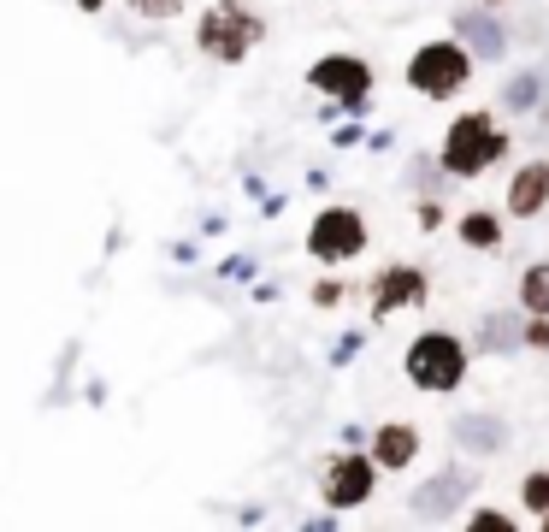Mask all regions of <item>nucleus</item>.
Here are the masks:
<instances>
[{"mask_svg": "<svg viewBox=\"0 0 549 532\" xmlns=\"http://www.w3.org/2000/svg\"><path fill=\"white\" fill-rule=\"evenodd\" d=\"M526 503H532V509H549V473H532V479H526Z\"/></svg>", "mask_w": 549, "mask_h": 532, "instance_id": "14", "label": "nucleus"}, {"mask_svg": "<svg viewBox=\"0 0 549 532\" xmlns=\"http://www.w3.org/2000/svg\"><path fill=\"white\" fill-rule=\"evenodd\" d=\"M496 154H502V131L490 125V113H467V119H455V131L443 142V172L473 178V172H485Z\"/></svg>", "mask_w": 549, "mask_h": 532, "instance_id": "2", "label": "nucleus"}, {"mask_svg": "<svg viewBox=\"0 0 549 532\" xmlns=\"http://www.w3.org/2000/svg\"><path fill=\"white\" fill-rule=\"evenodd\" d=\"M520 308L532 314H549V261H538L526 278H520Z\"/></svg>", "mask_w": 549, "mask_h": 532, "instance_id": "11", "label": "nucleus"}, {"mask_svg": "<svg viewBox=\"0 0 549 532\" xmlns=\"http://www.w3.org/2000/svg\"><path fill=\"white\" fill-rule=\"evenodd\" d=\"M307 249H313L319 261H349V255H361V249H366L361 213H349V207L319 213V219H313V231H307Z\"/></svg>", "mask_w": 549, "mask_h": 532, "instance_id": "5", "label": "nucleus"}, {"mask_svg": "<svg viewBox=\"0 0 549 532\" xmlns=\"http://www.w3.org/2000/svg\"><path fill=\"white\" fill-rule=\"evenodd\" d=\"M467 71H473V60H467L461 42H431V48H420V54L408 60V83H414L426 101H443V95H455V89L467 83Z\"/></svg>", "mask_w": 549, "mask_h": 532, "instance_id": "3", "label": "nucleus"}, {"mask_svg": "<svg viewBox=\"0 0 549 532\" xmlns=\"http://www.w3.org/2000/svg\"><path fill=\"white\" fill-rule=\"evenodd\" d=\"M426 296V272H414V266H390L384 278H378V290H372V302L390 314V308H402V302H420Z\"/></svg>", "mask_w": 549, "mask_h": 532, "instance_id": "9", "label": "nucleus"}, {"mask_svg": "<svg viewBox=\"0 0 549 532\" xmlns=\"http://www.w3.org/2000/svg\"><path fill=\"white\" fill-rule=\"evenodd\" d=\"M325 497L331 509H355L372 497V456H343V462L325 473Z\"/></svg>", "mask_w": 549, "mask_h": 532, "instance_id": "7", "label": "nucleus"}, {"mask_svg": "<svg viewBox=\"0 0 549 532\" xmlns=\"http://www.w3.org/2000/svg\"><path fill=\"white\" fill-rule=\"evenodd\" d=\"M461 237H467V243H479V249H490L502 231H496V219H490V213H467V219H461Z\"/></svg>", "mask_w": 549, "mask_h": 532, "instance_id": "12", "label": "nucleus"}, {"mask_svg": "<svg viewBox=\"0 0 549 532\" xmlns=\"http://www.w3.org/2000/svg\"><path fill=\"white\" fill-rule=\"evenodd\" d=\"M260 30H266V24H260V18H254L248 6H231V0H225V6H213V12L201 18V48H207L213 60L237 66L248 48L260 42Z\"/></svg>", "mask_w": 549, "mask_h": 532, "instance_id": "4", "label": "nucleus"}, {"mask_svg": "<svg viewBox=\"0 0 549 532\" xmlns=\"http://www.w3.org/2000/svg\"><path fill=\"white\" fill-rule=\"evenodd\" d=\"M420 450V432L414 426H378L372 438V467H408Z\"/></svg>", "mask_w": 549, "mask_h": 532, "instance_id": "10", "label": "nucleus"}, {"mask_svg": "<svg viewBox=\"0 0 549 532\" xmlns=\"http://www.w3.org/2000/svg\"><path fill=\"white\" fill-rule=\"evenodd\" d=\"M544 201H549V166L532 160V166H520V178L508 184V213L532 219V213H544Z\"/></svg>", "mask_w": 549, "mask_h": 532, "instance_id": "8", "label": "nucleus"}, {"mask_svg": "<svg viewBox=\"0 0 549 532\" xmlns=\"http://www.w3.org/2000/svg\"><path fill=\"white\" fill-rule=\"evenodd\" d=\"M130 12H142V18H172V12H183V0H130Z\"/></svg>", "mask_w": 549, "mask_h": 532, "instance_id": "13", "label": "nucleus"}, {"mask_svg": "<svg viewBox=\"0 0 549 532\" xmlns=\"http://www.w3.org/2000/svg\"><path fill=\"white\" fill-rule=\"evenodd\" d=\"M307 83L325 89V95H337V101H361L366 89H372V71H366V60H355V54H325V60H313Z\"/></svg>", "mask_w": 549, "mask_h": 532, "instance_id": "6", "label": "nucleus"}, {"mask_svg": "<svg viewBox=\"0 0 549 532\" xmlns=\"http://www.w3.org/2000/svg\"><path fill=\"white\" fill-rule=\"evenodd\" d=\"M408 379L420 385V391H455L461 379H467V349H461V337L449 332H426L408 343Z\"/></svg>", "mask_w": 549, "mask_h": 532, "instance_id": "1", "label": "nucleus"}]
</instances>
